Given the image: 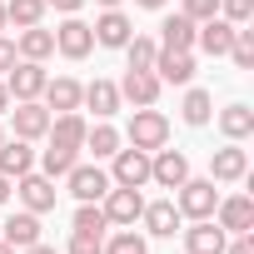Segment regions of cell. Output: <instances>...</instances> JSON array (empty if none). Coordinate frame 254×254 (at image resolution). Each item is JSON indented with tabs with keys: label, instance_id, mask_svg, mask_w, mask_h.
I'll return each mask as SVG.
<instances>
[{
	"label": "cell",
	"instance_id": "1",
	"mask_svg": "<svg viewBox=\"0 0 254 254\" xmlns=\"http://www.w3.org/2000/svg\"><path fill=\"white\" fill-rule=\"evenodd\" d=\"M125 145H135V150H145V155L165 150V145H170V115L155 110V105H135L130 125H125Z\"/></svg>",
	"mask_w": 254,
	"mask_h": 254
},
{
	"label": "cell",
	"instance_id": "2",
	"mask_svg": "<svg viewBox=\"0 0 254 254\" xmlns=\"http://www.w3.org/2000/svg\"><path fill=\"white\" fill-rule=\"evenodd\" d=\"M214 204H219V190H214V180H185L180 190H175V209L185 214V219H214Z\"/></svg>",
	"mask_w": 254,
	"mask_h": 254
},
{
	"label": "cell",
	"instance_id": "3",
	"mask_svg": "<svg viewBox=\"0 0 254 254\" xmlns=\"http://www.w3.org/2000/svg\"><path fill=\"white\" fill-rule=\"evenodd\" d=\"M110 185L145 190V185H150V155L135 150V145H120V150L110 155Z\"/></svg>",
	"mask_w": 254,
	"mask_h": 254
},
{
	"label": "cell",
	"instance_id": "4",
	"mask_svg": "<svg viewBox=\"0 0 254 254\" xmlns=\"http://www.w3.org/2000/svg\"><path fill=\"white\" fill-rule=\"evenodd\" d=\"M55 180L50 175H40V170H30V175H20L15 180V199H20V209H30V214H50L55 209Z\"/></svg>",
	"mask_w": 254,
	"mask_h": 254
},
{
	"label": "cell",
	"instance_id": "5",
	"mask_svg": "<svg viewBox=\"0 0 254 254\" xmlns=\"http://www.w3.org/2000/svg\"><path fill=\"white\" fill-rule=\"evenodd\" d=\"M55 50H60L65 60H85V55L95 50V30H90V20L65 15V20L55 25Z\"/></svg>",
	"mask_w": 254,
	"mask_h": 254
},
{
	"label": "cell",
	"instance_id": "6",
	"mask_svg": "<svg viewBox=\"0 0 254 254\" xmlns=\"http://www.w3.org/2000/svg\"><path fill=\"white\" fill-rule=\"evenodd\" d=\"M45 65L40 60H15L10 70H5V90H10V100H40L45 95Z\"/></svg>",
	"mask_w": 254,
	"mask_h": 254
},
{
	"label": "cell",
	"instance_id": "7",
	"mask_svg": "<svg viewBox=\"0 0 254 254\" xmlns=\"http://www.w3.org/2000/svg\"><path fill=\"white\" fill-rule=\"evenodd\" d=\"M190 180V155L185 150H155L150 155V185H160V190H180Z\"/></svg>",
	"mask_w": 254,
	"mask_h": 254
},
{
	"label": "cell",
	"instance_id": "8",
	"mask_svg": "<svg viewBox=\"0 0 254 254\" xmlns=\"http://www.w3.org/2000/svg\"><path fill=\"white\" fill-rule=\"evenodd\" d=\"M65 185H70V194H75L80 204H100L105 190H110V170H100V160H95V165H80V160H75V170L65 175Z\"/></svg>",
	"mask_w": 254,
	"mask_h": 254
},
{
	"label": "cell",
	"instance_id": "9",
	"mask_svg": "<svg viewBox=\"0 0 254 254\" xmlns=\"http://www.w3.org/2000/svg\"><path fill=\"white\" fill-rule=\"evenodd\" d=\"M100 209H105V219H110V224H120V229H125V224H135V219H140L145 194H140V190H125V185H110V190H105V199H100Z\"/></svg>",
	"mask_w": 254,
	"mask_h": 254
},
{
	"label": "cell",
	"instance_id": "10",
	"mask_svg": "<svg viewBox=\"0 0 254 254\" xmlns=\"http://www.w3.org/2000/svg\"><path fill=\"white\" fill-rule=\"evenodd\" d=\"M209 180H214V185H239V180H249V150H239L234 140H229L224 150H214V155H209Z\"/></svg>",
	"mask_w": 254,
	"mask_h": 254
},
{
	"label": "cell",
	"instance_id": "11",
	"mask_svg": "<svg viewBox=\"0 0 254 254\" xmlns=\"http://www.w3.org/2000/svg\"><path fill=\"white\" fill-rule=\"evenodd\" d=\"M10 125H15V140H45V130H50V110L40 105V100H15V110H10Z\"/></svg>",
	"mask_w": 254,
	"mask_h": 254
},
{
	"label": "cell",
	"instance_id": "12",
	"mask_svg": "<svg viewBox=\"0 0 254 254\" xmlns=\"http://www.w3.org/2000/svg\"><path fill=\"white\" fill-rule=\"evenodd\" d=\"M214 224H219L224 234H249V229H254V199H249V194L219 199V204H214Z\"/></svg>",
	"mask_w": 254,
	"mask_h": 254
},
{
	"label": "cell",
	"instance_id": "13",
	"mask_svg": "<svg viewBox=\"0 0 254 254\" xmlns=\"http://www.w3.org/2000/svg\"><path fill=\"white\" fill-rule=\"evenodd\" d=\"M180 234H185V254H224V244H229V234L214 219H190V229H180Z\"/></svg>",
	"mask_w": 254,
	"mask_h": 254
},
{
	"label": "cell",
	"instance_id": "14",
	"mask_svg": "<svg viewBox=\"0 0 254 254\" xmlns=\"http://www.w3.org/2000/svg\"><path fill=\"white\" fill-rule=\"evenodd\" d=\"M90 30H95V45H105V50H125V45H130V35H135V20L125 15V10H105Z\"/></svg>",
	"mask_w": 254,
	"mask_h": 254
},
{
	"label": "cell",
	"instance_id": "15",
	"mask_svg": "<svg viewBox=\"0 0 254 254\" xmlns=\"http://www.w3.org/2000/svg\"><path fill=\"white\" fill-rule=\"evenodd\" d=\"M140 224H145L155 239H175V234H180V224H185V214L175 209V199H155V204H145V209H140Z\"/></svg>",
	"mask_w": 254,
	"mask_h": 254
},
{
	"label": "cell",
	"instance_id": "16",
	"mask_svg": "<svg viewBox=\"0 0 254 254\" xmlns=\"http://www.w3.org/2000/svg\"><path fill=\"white\" fill-rule=\"evenodd\" d=\"M85 115L80 110H65V115H50V130H45V140L50 145H65V150H85Z\"/></svg>",
	"mask_w": 254,
	"mask_h": 254
},
{
	"label": "cell",
	"instance_id": "17",
	"mask_svg": "<svg viewBox=\"0 0 254 254\" xmlns=\"http://www.w3.org/2000/svg\"><path fill=\"white\" fill-rule=\"evenodd\" d=\"M160 95H165V85H160L155 70H125V80H120V100H130V105H155Z\"/></svg>",
	"mask_w": 254,
	"mask_h": 254
},
{
	"label": "cell",
	"instance_id": "18",
	"mask_svg": "<svg viewBox=\"0 0 254 254\" xmlns=\"http://www.w3.org/2000/svg\"><path fill=\"white\" fill-rule=\"evenodd\" d=\"M229 40H234V25L224 20V15H209V20H199V30H194V50H204V55H229Z\"/></svg>",
	"mask_w": 254,
	"mask_h": 254
},
{
	"label": "cell",
	"instance_id": "19",
	"mask_svg": "<svg viewBox=\"0 0 254 254\" xmlns=\"http://www.w3.org/2000/svg\"><path fill=\"white\" fill-rule=\"evenodd\" d=\"M155 75H160V85H190L194 80V50H160Z\"/></svg>",
	"mask_w": 254,
	"mask_h": 254
},
{
	"label": "cell",
	"instance_id": "20",
	"mask_svg": "<svg viewBox=\"0 0 254 254\" xmlns=\"http://www.w3.org/2000/svg\"><path fill=\"white\" fill-rule=\"evenodd\" d=\"M80 100H85V85H80V80H70V75H60V80H45V95H40V105H45L50 115L80 110Z\"/></svg>",
	"mask_w": 254,
	"mask_h": 254
},
{
	"label": "cell",
	"instance_id": "21",
	"mask_svg": "<svg viewBox=\"0 0 254 254\" xmlns=\"http://www.w3.org/2000/svg\"><path fill=\"white\" fill-rule=\"evenodd\" d=\"M0 239H5L15 254H20V249H30V244L40 239V214H30V209H15L5 224H0Z\"/></svg>",
	"mask_w": 254,
	"mask_h": 254
},
{
	"label": "cell",
	"instance_id": "22",
	"mask_svg": "<svg viewBox=\"0 0 254 254\" xmlns=\"http://www.w3.org/2000/svg\"><path fill=\"white\" fill-rule=\"evenodd\" d=\"M120 85L115 80H90L85 85V100H80V110H95V120H110V115H120Z\"/></svg>",
	"mask_w": 254,
	"mask_h": 254
},
{
	"label": "cell",
	"instance_id": "23",
	"mask_svg": "<svg viewBox=\"0 0 254 254\" xmlns=\"http://www.w3.org/2000/svg\"><path fill=\"white\" fill-rule=\"evenodd\" d=\"M214 120H219V135H224V140H234V145H244V140L254 135V110H249L244 100L224 105V110H219Z\"/></svg>",
	"mask_w": 254,
	"mask_h": 254
},
{
	"label": "cell",
	"instance_id": "24",
	"mask_svg": "<svg viewBox=\"0 0 254 254\" xmlns=\"http://www.w3.org/2000/svg\"><path fill=\"white\" fill-rule=\"evenodd\" d=\"M194 20L185 15V10H175V15H165L160 20V50H194Z\"/></svg>",
	"mask_w": 254,
	"mask_h": 254
},
{
	"label": "cell",
	"instance_id": "25",
	"mask_svg": "<svg viewBox=\"0 0 254 254\" xmlns=\"http://www.w3.org/2000/svg\"><path fill=\"white\" fill-rule=\"evenodd\" d=\"M15 55L20 60H50L55 55V30H45V25H25L20 35H15Z\"/></svg>",
	"mask_w": 254,
	"mask_h": 254
},
{
	"label": "cell",
	"instance_id": "26",
	"mask_svg": "<svg viewBox=\"0 0 254 254\" xmlns=\"http://www.w3.org/2000/svg\"><path fill=\"white\" fill-rule=\"evenodd\" d=\"M30 170H35L30 140H10V135H5V145H0V175H5V180H20V175H30Z\"/></svg>",
	"mask_w": 254,
	"mask_h": 254
},
{
	"label": "cell",
	"instance_id": "27",
	"mask_svg": "<svg viewBox=\"0 0 254 254\" xmlns=\"http://www.w3.org/2000/svg\"><path fill=\"white\" fill-rule=\"evenodd\" d=\"M120 145H125V135L115 130V125H110V120H95V125H90V130H85V150H90L95 160H110V155H115Z\"/></svg>",
	"mask_w": 254,
	"mask_h": 254
},
{
	"label": "cell",
	"instance_id": "28",
	"mask_svg": "<svg viewBox=\"0 0 254 254\" xmlns=\"http://www.w3.org/2000/svg\"><path fill=\"white\" fill-rule=\"evenodd\" d=\"M180 115H185V125H190V130H204V125L214 120V95L209 90H185V105H180Z\"/></svg>",
	"mask_w": 254,
	"mask_h": 254
},
{
	"label": "cell",
	"instance_id": "29",
	"mask_svg": "<svg viewBox=\"0 0 254 254\" xmlns=\"http://www.w3.org/2000/svg\"><path fill=\"white\" fill-rule=\"evenodd\" d=\"M75 160H80V150H65V145H50V150H40V155H35L40 175H50V180H65V175L75 170Z\"/></svg>",
	"mask_w": 254,
	"mask_h": 254
},
{
	"label": "cell",
	"instance_id": "30",
	"mask_svg": "<svg viewBox=\"0 0 254 254\" xmlns=\"http://www.w3.org/2000/svg\"><path fill=\"white\" fill-rule=\"evenodd\" d=\"M155 55H160V40L155 35H130V45H125V70H155Z\"/></svg>",
	"mask_w": 254,
	"mask_h": 254
},
{
	"label": "cell",
	"instance_id": "31",
	"mask_svg": "<svg viewBox=\"0 0 254 254\" xmlns=\"http://www.w3.org/2000/svg\"><path fill=\"white\" fill-rule=\"evenodd\" d=\"M45 0H5V20L15 25V30H25V25H40L45 20Z\"/></svg>",
	"mask_w": 254,
	"mask_h": 254
},
{
	"label": "cell",
	"instance_id": "32",
	"mask_svg": "<svg viewBox=\"0 0 254 254\" xmlns=\"http://www.w3.org/2000/svg\"><path fill=\"white\" fill-rule=\"evenodd\" d=\"M105 254H150V239L135 234V224H125V229H115L105 239Z\"/></svg>",
	"mask_w": 254,
	"mask_h": 254
},
{
	"label": "cell",
	"instance_id": "33",
	"mask_svg": "<svg viewBox=\"0 0 254 254\" xmlns=\"http://www.w3.org/2000/svg\"><path fill=\"white\" fill-rule=\"evenodd\" d=\"M70 229H75V234H100V239H105L110 219H105V209H100V204H80V209H75V219H70Z\"/></svg>",
	"mask_w": 254,
	"mask_h": 254
},
{
	"label": "cell",
	"instance_id": "34",
	"mask_svg": "<svg viewBox=\"0 0 254 254\" xmlns=\"http://www.w3.org/2000/svg\"><path fill=\"white\" fill-rule=\"evenodd\" d=\"M229 60H234L239 70H254V30L234 25V40H229Z\"/></svg>",
	"mask_w": 254,
	"mask_h": 254
},
{
	"label": "cell",
	"instance_id": "35",
	"mask_svg": "<svg viewBox=\"0 0 254 254\" xmlns=\"http://www.w3.org/2000/svg\"><path fill=\"white\" fill-rule=\"evenodd\" d=\"M219 15L229 25H249L254 20V0H219Z\"/></svg>",
	"mask_w": 254,
	"mask_h": 254
},
{
	"label": "cell",
	"instance_id": "36",
	"mask_svg": "<svg viewBox=\"0 0 254 254\" xmlns=\"http://www.w3.org/2000/svg\"><path fill=\"white\" fill-rule=\"evenodd\" d=\"M65 249H70V254H105V239H100V234H75V229H70V244H65Z\"/></svg>",
	"mask_w": 254,
	"mask_h": 254
},
{
	"label": "cell",
	"instance_id": "37",
	"mask_svg": "<svg viewBox=\"0 0 254 254\" xmlns=\"http://www.w3.org/2000/svg\"><path fill=\"white\" fill-rule=\"evenodd\" d=\"M185 15L199 25V20H209V15H219V0H185Z\"/></svg>",
	"mask_w": 254,
	"mask_h": 254
},
{
	"label": "cell",
	"instance_id": "38",
	"mask_svg": "<svg viewBox=\"0 0 254 254\" xmlns=\"http://www.w3.org/2000/svg\"><path fill=\"white\" fill-rule=\"evenodd\" d=\"M224 254H254V229H249V234H234V239L224 244Z\"/></svg>",
	"mask_w": 254,
	"mask_h": 254
},
{
	"label": "cell",
	"instance_id": "39",
	"mask_svg": "<svg viewBox=\"0 0 254 254\" xmlns=\"http://www.w3.org/2000/svg\"><path fill=\"white\" fill-rule=\"evenodd\" d=\"M15 60H20V55H15V40H5V35H0V75H5Z\"/></svg>",
	"mask_w": 254,
	"mask_h": 254
},
{
	"label": "cell",
	"instance_id": "40",
	"mask_svg": "<svg viewBox=\"0 0 254 254\" xmlns=\"http://www.w3.org/2000/svg\"><path fill=\"white\" fill-rule=\"evenodd\" d=\"M45 5H55L60 15H80V10H85V0H45Z\"/></svg>",
	"mask_w": 254,
	"mask_h": 254
},
{
	"label": "cell",
	"instance_id": "41",
	"mask_svg": "<svg viewBox=\"0 0 254 254\" xmlns=\"http://www.w3.org/2000/svg\"><path fill=\"white\" fill-rule=\"evenodd\" d=\"M10 199H15V180H5V175H0V209H5Z\"/></svg>",
	"mask_w": 254,
	"mask_h": 254
},
{
	"label": "cell",
	"instance_id": "42",
	"mask_svg": "<svg viewBox=\"0 0 254 254\" xmlns=\"http://www.w3.org/2000/svg\"><path fill=\"white\" fill-rule=\"evenodd\" d=\"M10 105H15V100H10V90H5V75H0V115H5Z\"/></svg>",
	"mask_w": 254,
	"mask_h": 254
},
{
	"label": "cell",
	"instance_id": "43",
	"mask_svg": "<svg viewBox=\"0 0 254 254\" xmlns=\"http://www.w3.org/2000/svg\"><path fill=\"white\" fill-rule=\"evenodd\" d=\"M20 254H55V249H50L45 239H35V244H30V249H20Z\"/></svg>",
	"mask_w": 254,
	"mask_h": 254
},
{
	"label": "cell",
	"instance_id": "44",
	"mask_svg": "<svg viewBox=\"0 0 254 254\" xmlns=\"http://www.w3.org/2000/svg\"><path fill=\"white\" fill-rule=\"evenodd\" d=\"M140 10H165V0H135Z\"/></svg>",
	"mask_w": 254,
	"mask_h": 254
},
{
	"label": "cell",
	"instance_id": "45",
	"mask_svg": "<svg viewBox=\"0 0 254 254\" xmlns=\"http://www.w3.org/2000/svg\"><path fill=\"white\" fill-rule=\"evenodd\" d=\"M95 5H100V10H120V5H125V0H95Z\"/></svg>",
	"mask_w": 254,
	"mask_h": 254
},
{
	"label": "cell",
	"instance_id": "46",
	"mask_svg": "<svg viewBox=\"0 0 254 254\" xmlns=\"http://www.w3.org/2000/svg\"><path fill=\"white\" fill-rule=\"evenodd\" d=\"M5 25H10V20H5V0H0V30H5Z\"/></svg>",
	"mask_w": 254,
	"mask_h": 254
},
{
	"label": "cell",
	"instance_id": "47",
	"mask_svg": "<svg viewBox=\"0 0 254 254\" xmlns=\"http://www.w3.org/2000/svg\"><path fill=\"white\" fill-rule=\"evenodd\" d=\"M0 254H15V249H10V244H5V239H0Z\"/></svg>",
	"mask_w": 254,
	"mask_h": 254
},
{
	"label": "cell",
	"instance_id": "48",
	"mask_svg": "<svg viewBox=\"0 0 254 254\" xmlns=\"http://www.w3.org/2000/svg\"><path fill=\"white\" fill-rule=\"evenodd\" d=\"M0 145H5V125H0Z\"/></svg>",
	"mask_w": 254,
	"mask_h": 254
}]
</instances>
